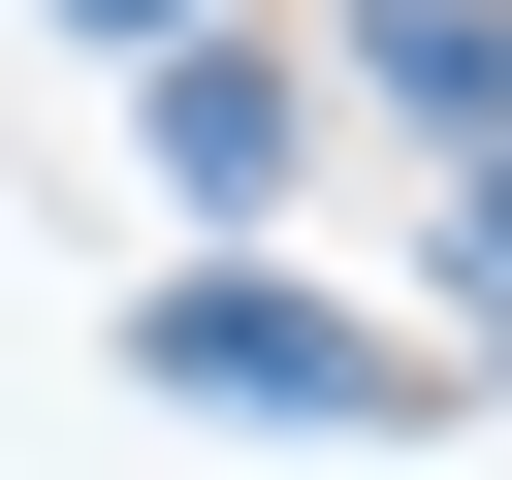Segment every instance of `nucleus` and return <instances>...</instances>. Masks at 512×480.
<instances>
[{"label": "nucleus", "mask_w": 512, "mask_h": 480, "mask_svg": "<svg viewBox=\"0 0 512 480\" xmlns=\"http://www.w3.org/2000/svg\"><path fill=\"white\" fill-rule=\"evenodd\" d=\"M128 352H160L192 416H416V352H384V320H320V288H256V256H192Z\"/></svg>", "instance_id": "f257e3e1"}, {"label": "nucleus", "mask_w": 512, "mask_h": 480, "mask_svg": "<svg viewBox=\"0 0 512 480\" xmlns=\"http://www.w3.org/2000/svg\"><path fill=\"white\" fill-rule=\"evenodd\" d=\"M160 192L192 224H288V64L256 32H160Z\"/></svg>", "instance_id": "f03ea898"}, {"label": "nucleus", "mask_w": 512, "mask_h": 480, "mask_svg": "<svg viewBox=\"0 0 512 480\" xmlns=\"http://www.w3.org/2000/svg\"><path fill=\"white\" fill-rule=\"evenodd\" d=\"M448 288H480V352H512V160H480V224H448Z\"/></svg>", "instance_id": "20e7f679"}, {"label": "nucleus", "mask_w": 512, "mask_h": 480, "mask_svg": "<svg viewBox=\"0 0 512 480\" xmlns=\"http://www.w3.org/2000/svg\"><path fill=\"white\" fill-rule=\"evenodd\" d=\"M64 32H128V64H160V32H224V0H64Z\"/></svg>", "instance_id": "39448f33"}, {"label": "nucleus", "mask_w": 512, "mask_h": 480, "mask_svg": "<svg viewBox=\"0 0 512 480\" xmlns=\"http://www.w3.org/2000/svg\"><path fill=\"white\" fill-rule=\"evenodd\" d=\"M352 64H384L416 128H480V160H512V0H352Z\"/></svg>", "instance_id": "7ed1b4c3"}]
</instances>
